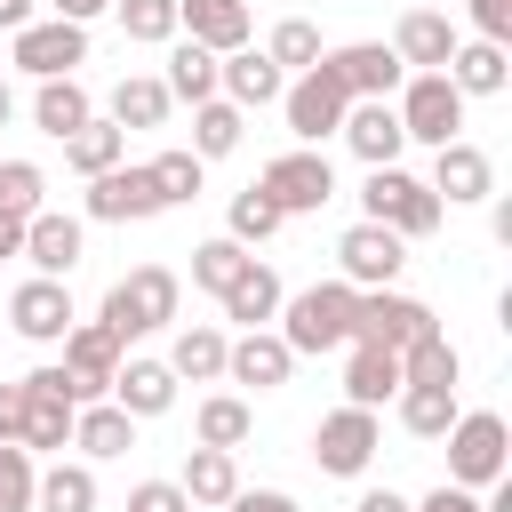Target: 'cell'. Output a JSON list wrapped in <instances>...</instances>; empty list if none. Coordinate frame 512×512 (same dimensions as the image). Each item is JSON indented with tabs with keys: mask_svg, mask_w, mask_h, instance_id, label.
<instances>
[{
	"mask_svg": "<svg viewBox=\"0 0 512 512\" xmlns=\"http://www.w3.org/2000/svg\"><path fill=\"white\" fill-rule=\"evenodd\" d=\"M240 264H248V248H240L232 232H216V240H200V248H192V288L224 296V288L240 280Z\"/></svg>",
	"mask_w": 512,
	"mask_h": 512,
	"instance_id": "f35d334b",
	"label": "cell"
},
{
	"mask_svg": "<svg viewBox=\"0 0 512 512\" xmlns=\"http://www.w3.org/2000/svg\"><path fill=\"white\" fill-rule=\"evenodd\" d=\"M456 40H464V32H456L440 8H408V16L392 24V56H400L408 72H440V64L456 56Z\"/></svg>",
	"mask_w": 512,
	"mask_h": 512,
	"instance_id": "44dd1931",
	"label": "cell"
},
{
	"mask_svg": "<svg viewBox=\"0 0 512 512\" xmlns=\"http://www.w3.org/2000/svg\"><path fill=\"white\" fill-rule=\"evenodd\" d=\"M280 296H288V288H280V272L248 256V264H240V280H232L216 304H224V320H240V328H264V320L280 312Z\"/></svg>",
	"mask_w": 512,
	"mask_h": 512,
	"instance_id": "484cf974",
	"label": "cell"
},
{
	"mask_svg": "<svg viewBox=\"0 0 512 512\" xmlns=\"http://www.w3.org/2000/svg\"><path fill=\"white\" fill-rule=\"evenodd\" d=\"M176 272L168 264H136V272H120L112 288H104V304H96V320L120 336V344H136V336H152V328H168L176 320Z\"/></svg>",
	"mask_w": 512,
	"mask_h": 512,
	"instance_id": "7a4b0ae2",
	"label": "cell"
},
{
	"mask_svg": "<svg viewBox=\"0 0 512 512\" xmlns=\"http://www.w3.org/2000/svg\"><path fill=\"white\" fill-rule=\"evenodd\" d=\"M392 112H400L408 144H448V136H464V96H456L448 72H408V80L392 88Z\"/></svg>",
	"mask_w": 512,
	"mask_h": 512,
	"instance_id": "8992f818",
	"label": "cell"
},
{
	"mask_svg": "<svg viewBox=\"0 0 512 512\" xmlns=\"http://www.w3.org/2000/svg\"><path fill=\"white\" fill-rule=\"evenodd\" d=\"M72 448H80L88 464H112V456L136 448V416H128L120 400H80V408H72Z\"/></svg>",
	"mask_w": 512,
	"mask_h": 512,
	"instance_id": "7402d4cb",
	"label": "cell"
},
{
	"mask_svg": "<svg viewBox=\"0 0 512 512\" xmlns=\"http://www.w3.org/2000/svg\"><path fill=\"white\" fill-rule=\"evenodd\" d=\"M176 488H184V504H232V488H240L232 448H200V440H192V456H184Z\"/></svg>",
	"mask_w": 512,
	"mask_h": 512,
	"instance_id": "f546056e",
	"label": "cell"
},
{
	"mask_svg": "<svg viewBox=\"0 0 512 512\" xmlns=\"http://www.w3.org/2000/svg\"><path fill=\"white\" fill-rule=\"evenodd\" d=\"M352 304H360V288L352 280H312V288H296V296H280V344L304 360V352H336V344H352Z\"/></svg>",
	"mask_w": 512,
	"mask_h": 512,
	"instance_id": "6da1fadb",
	"label": "cell"
},
{
	"mask_svg": "<svg viewBox=\"0 0 512 512\" xmlns=\"http://www.w3.org/2000/svg\"><path fill=\"white\" fill-rule=\"evenodd\" d=\"M440 72L456 80V96H504L512 56H504V40H456V56H448Z\"/></svg>",
	"mask_w": 512,
	"mask_h": 512,
	"instance_id": "d4e9b609",
	"label": "cell"
},
{
	"mask_svg": "<svg viewBox=\"0 0 512 512\" xmlns=\"http://www.w3.org/2000/svg\"><path fill=\"white\" fill-rule=\"evenodd\" d=\"M360 216H368V224H392L400 240H424V232H440V192L392 160V168H368V184H360Z\"/></svg>",
	"mask_w": 512,
	"mask_h": 512,
	"instance_id": "3957f363",
	"label": "cell"
},
{
	"mask_svg": "<svg viewBox=\"0 0 512 512\" xmlns=\"http://www.w3.org/2000/svg\"><path fill=\"white\" fill-rule=\"evenodd\" d=\"M432 304L424 296H400V288H360L352 304V344H384V352H408L416 336H432Z\"/></svg>",
	"mask_w": 512,
	"mask_h": 512,
	"instance_id": "ba28073f",
	"label": "cell"
},
{
	"mask_svg": "<svg viewBox=\"0 0 512 512\" xmlns=\"http://www.w3.org/2000/svg\"><path fill=\"white\" fill-rule=\"evenodd\" d=\"M32 24V0H0V32H24Z\"/></svg>",
	"mask_w": 512,
	"mask_h": 512,
	"instance_id": "11a10c76",
	"label": "cell"
},
{
	"mask_svg": "<svg viewBox=\"0 0 512 512\" xmlns=\"http://www.w3.org/2000/svg\"><path fill=\"white\" fill-rule=\"evenodd\" d=\"M176 32L232 56V48H248V0H176Z\"/></svg>",
	"mask_w": 512,
	"mask_h": 512,
	"instance_id": "603a6c76",
	"label": "cell"
},
{
	"mask_svg": "<svg viewBox=\"0 0 512 512\" xmlns=\"http://www.w3.org/2000/svg\"><path fill=\"white\" fill-rule=\"evenodd\" d=\"M296 368V352L280 344V328H240V344H224V376L248 392H280Z\"/></svg>",
	"mask_w": 512,
	"mask_h": 512,
	"instance_id": "ffe728a7",
	"label": "cell"
},
{
	"mask_svg": "<svg viewBox=\"0 0 512 512\" xmlns=\"http://www.w3.org/2000/svg\"><path fill=\"white\" fill-rule=\"evenodd\" d=\"M24 256H32V272L72 280V264L88 256V224L64 216V208H40V216H24Z\"/></svg>",
	"mask_w": 512,
	"mask_h": 512,
	"instance_id": "ac0fdd59",
	"label": "cell"
},
{
	"mask_svg": "<svg viewBox=\"0 0 512 512\" xmlns=\"http://www.w3.org/2000/svg\"><path fill=\"white\" fill-rule=\"evenodd\" d=\"M32 512H96V472L56 456V464L32 480Z\"/></svg>",
	"mask_w": 512,
	"mask_h": 512,
	"instance_id": "d6a6232c",
	"label": "cell"
},
{
	"mask_svg": "<svg viewBox=\"0 0 512 512\" xmlns=\"http://www.w3.org/2000/svg\"><path fill=\"white\" fill-rule=\"evenodd\" d=\"M264 56H272L280 72H304V64H320V24H304V16H280V24H272V40H264Z\"/></svg>",
	"mask_w": 512,
	"mask_h": 512,
	"instance_id": "ab89813d",
	"label": "cell"
},
{
	"mask_svg": "<svg viewBox=\"0 0 512 512\" xmlns=\"http://www.w3.org/2000/svg\"><path fill=\"white\" fill-rule=\"evenodd\" d=\"M88 216L96 224H152V216H168V200H160V184H152V168H104V176H88Z\"/></svg>",
	"mask_w": 512,
	"mask_h": 512,
	"instance_id": "4fadbf2b",
	"label": "cell"
},
{
	"mask_svg": "<svg viewBox=\"0 0 512 512\" xmlns=\"http://www.w3.org/2000/svg\"><path fill=\"white\" fill-rule=\"evenodd\" d=\"M0 440H24V384H0Z\"/></svg>",
	"mask_w": 512,
	"mask_h": 512,
	"instance_id": "f907efd6",
	"label": "cell"
},
{
	"mask_svg": "<svg viewBox=\"0 0 512 512\" xmlns=\"http://www.w3.org/2000/svg\"><path fill=\"white\" fill-rule=\"evenodd\" d=\"M224 512H296V496H280V488H232Z\"/></svg>",
	"mask_w": 512,
	"mask_h": 512,
	"instance_id": "c3c4849f",
	"label": "cell"
},
{
	"mask_svg": "<svg viewBox=\"0 0 512 512\" xmlns=\"http://www.w3.org/2000/svg\"><path fill=\"white\" fill-rule=\"evenodd\" d=\"M376 448H384V424H376V408H328L320 424H312V464L328 472V480H360L368 464H376Z\"/></svg>",
	"mask_w": 512,
	"mask_h": 512,
	"instance_id": "5b68a950",
	"label": "cell"
},
{
	"mask_svg": "<svg viewBox=\"0 0 512 512\" xmlns=\"http://www.w3.org/2000/svg\"><path fill=\"white\" fill-rule=\"evenodd\" d=\"M344 104H352V96H344V80H336L328 64H304V72L280 88V112H288V136H296V144L336 136V128H344Z\"/></svg>",
	"mask_w": 512,
	"mask_h": 512,
	"instance_id": "9c48e42d",
	"label": "cell"
},
{
	"mask_svg": "<svg viewBox=\"0 0 512 512\" xmlns=\"http://www.w3.org/2000/svg\"><path fill=\"white\" fill-rule=\"evenodd\" d=\"M368 168H392L400 160V144H408V128H400V112H392V96H352L344 104V128H336Z\"/></svg>",
	"mask_w": 512,
	"mask_h": 512,
	"instance_id": "e0dca14e",
	"label": "cell"
},
{
	"mask_svg": "<svg viewBox=\"0 0 512 512\" xmlns=\"http://www.w3.org/2000/svg\"><path fill=\"white\" fill-rule=\"evenodd\" d=\"M256 192H272V208H280V216H320V208L336 200V168H328V152H320V144H296V152L264 160Z\"/></svg>",
	"mask_w": 512,
	"mask_h": 512,
	"instance_id": "52a82bcc",
	"label": "cell"
},
{
	"mask_svg": "<svg viewBox=\"0 0 512 512\" xmlns=\"http://www.w3.org/2000/svg\"><path fill=\"white\" fill-rule=\"evenodd\" d=\"M456 376H464V352L432 328V336H416L408 352H400V384H448L456 392Z\"/></svg>",
	"mask_w": 512,
	"mask_h": 512,
	"instance_id": "8d00e7d4",
	"label": "cell"
},
{
	"mask_svg": "<svg viewBox=\"0 0 512 512\" xmlns=\"http://www.w3.org/2000/svg\"><path fill=\"white\" fill-rule=\"evenodd\" d=\"M392 392H400V352L352 344V360H344V400H352V408H384Z\"/></svg>",
	"mask_w": 512,
	"mask_h": 512,
	"instance_id": "4316f807",
	"label": "cell"
},
{
	"mask_svg": "<svg viewBox=\"0 0 512 512\" xmlns=\"http://www.w3.org/2000/svg\"><path fill=\"white\" fill-rule=\"evenodd\" d=\"M32 480H40L32 448L24 440H0V512H32Z\"/></svg>",
	"mask_w": 512,
	"mask_h": 512,
	"instance_id": "ee69618b",
	"label": "cell"
},
{
	"mask_svg": "<svg viewBox=\"0 0 512 512\" xmlns=\"http://www.w3.org/2000/svg\"><path fill=\"white\" fill-rule=\"evenodd\" d=\"M104 8H112V0H56V16H64V24H96Z\"/></svg>",
	"mask_w": 512,
	"mask_h": 512,
	"instance_id": "f5cc1de1",
	"label": "cell"
},
{
	"mask_svg": "<svg viewBox=\"0 0 512 512\" xmlns=\"http://www.w3.org/2000/svg\"><path fill=\"white\" fill-rule=\"evenodd\" d=\"M80 120H96V104H88V88H80L72 72H56V80H40V96H32V128L64 144V136L80 128Z\"/></svg>",
	"mask_w": 512,
	"mask_h": 512,
	"instance_id": "83f0119b",
	"label": "cell"
},
{
	"mask_svg": "<svg viewBox=\"0 0 512 512\" xmlns=\"http://www.w3.org/2000/svg\"><path fill=\"white\" fill-rule=\"evenodd\" d=\"M280 224H288V216L272 208V192H256V184H248V192H232V240H240V248H256V240H272Z\"/></svg>",
	"mask_w": 512,
	"mask_h": 512,
	"instance_id": "7bdbcfd3",
	"label": "cell"
},
{
	"mask_svg": "<svg viewBox=\"0 0 512 512\" xmlns=\"http://www.w3.org/2000/svg\"><path fill=\"white\" fill-rule=\"evenodd\" d=\"M168 104H176V96H168L152 72H128V80L112 88V112H104V120H112V128H160Z\"/></svg>",
	"mask_w": 512,
	"mask_h": 512,
	"instance_id": "836d02e7",
	"label": "cell"
},
{
	"mask_svg": "<svg viewBox=\"0 0 512 512\" xmlns=\"http://www.w3.org/2000/svg\"><path fill=\"white\" fill-rule=\"evenodd\" d=\"M248 432H256V416H248L240 392H208L200 416H192V440H200V448H240Z\"/></svg>",
	"mask_w": 512,
	"mask_h": 512,
	"instance_id": "e575fe53",
	"label": "cell"
},
{
	"mask_svg": "<svg viewBox=\"0 0 512 512\" xmlns=\"http://www.w3.org/2000/svg\"><path fill=\"white\" fill-rule=\"evenodd\" d=\"M8 256H24V216L0 208V264H8Z\"/></svg>",
	"mask_w": 512,
	"mask_h": 512,
	"instance_id": "db71d44e",
	"label": "cell"
},
{
	"mask_svg": "<svg viewBox=\"0 0 512 512\" xmlns=\"http://www.w3.org/2000/svg\"><path fill=\"white\" fill-rule=\"evenodd\" d=\"M464 16H472L480 40H504L512 48V0H464Z\"/></svg>",
	"mask_w": 512,
	"mask_h": 512,
	"instance_id": "bcb514c9",
	"label": "cell"
},
{
	"mask_svg": "<svg viewBox=\"0 0 512 512\" xmlns=\"http://www.w3.org/2000/svg\"><path fill=\"white\" fill-rule=\"evenodd\" d=\"M8 64L32 72V80H56V72H80L88 64V24H64V16H32L24 32H8Z\"/></svg>",
	"mask_w": 512,
	"mask_h": 512,
	"instance_id": "30bf717a",
	"label": "cell"
},
{
	"mask_svg": "<svg viewBox=\"0 0 512 512\" xmlns=\"http://www.w3.org/2000/svg\"><path fill=\"white\" fill-rule=\"evenodd\" d=\"M432 192H440V208H472V200L496 192V160L480 144L448 136V144H432Z\"/></svg>",
	"mask_w": 512,
	"mask_h": 512,
	"instance_id": "9a60e30c",
	"label": "cell"
},
{
	"mask_svg": "<svg viewBox=\"0 0 512 512\" xmlns=\"http://www.w3.org/2000/svg\"><path fill=\"white\" fill-rule=\"evenodd\" d=\"M440 440H448V480H456V488H488V480H504L512 424H504L496 408H456V424H448Z\"/></svg>",
	"mask_w": 512,
	"mask_h": 512,
	"instance_id": "277c9868",
	"label": "cell"
},
{
	"mask_svg": "<svg viewBox=\"0 0 512 512\" xmlns=\"http://www.w3.org/2000/svg\"><path fill=\"white\" fill-rule=\"evenodd\" d=\"M104 400H120L136 424H144V416H168V408H176V368H168V360H120V376H112Z\"/></svg>",
	"mask_w": 512,
	"mask_h": 512,
	"instance_id": "cb8c5ba5",
	"label": "cell"
},
{
	"mask_svg": "<svg viewBox=\"0 0 512 512\" xmlns=\"http://www.w3.org/2000/svg\"><path fill=\"white\" fill-rule=\"evenodd\" d=\"M392 400H400V424H408L416 440H440V432L456 424V392H448V384H400Z\"/></svg>",
	"mask_w": 512,
	"mask_h": 512,
	"instance_id": "74e56055",
	"label": "cell"
},
{
	"mask_svg": "<svg viewBox=\"0 0 512 512\" xmlns=\"http://www.w3.org/2000/svg\"><path fill=\"white\" fill-rule=\"evenodd\" d=\"M400 264H408V240H400L392 224H368V216H360V224L336 240V280H352V288H392Z\"/></svg>",
	"mask_w": 512,
	"mask_h": 512,
	"instance_id": "7c38bea8",
	"label": "cell"
},
{
	"mask_svg": "<svg viewBox=\"0 0 512 512\" xmlns=\"http://www.w3.org/2000/svg\"><path fill=\"white\" fill-rule=\"evenodd\" d=\"M128 512H192V504H184L176 480H136V488H128Z\"/></svg>",
	"mask_w": 512,
	"mask_h": 512,
	"instance_id": "7dc6e473",
	"label": "cell"
},
{
	"mask_svg": "<svg viewBox=\"0 0 512 512\" xmlns=\"http://www.w3.org/2000/svg\"><path fill=\"white\" fill-rule=\"evenodd\" d=\"M128 160V128H112V120H80L72 136H64V168L72 176H104V168H120Z\"/></svg>",
	"mask_w": 512,
	"mask_h": 512,
	"instance_id": "4dcf8cb0",
	"label": "cell"
},
{
	"mask_svg": "<svg viewBox=\"0 0 512 512\" xmlns=\"http://www.w3.org/2000/svg\"><path fill=\"white\" fill-rule=\"evenodd\" d=\"M40 192H48L40 160H0V208L8 216H40Z\"/></svg>",
	"mask_w": 512,
	"mask_h": 512,
	"instance_id": "f6af8a7d",
	"label": "cell"
},
{
	"mask_svg": "<svg viewBox=\"0 0 512 512\" xmlns=\"http://www.w3.org/2000/svg\"><path fill=\"white\" fill-rule=\"evenodd\" d=\"M240 128H248V112H240V104H224V96L192 104V152H200V160H224V152H240Z\"/></svg>",
	"mask_w": 512,
	"mask_h": 512,
	"instance_id": "d590c367",
	"label": "cell"
},
{
	"mask_svg": "<svg viewBox=\"0 0 512 512\" xmlns=\"http://www.w3.org/2000/svg\"><path fill=\"white\" fill-rule=\"evenodd\" d=\"M280 88H288V72H280L264 48H232V56H216V96H224V104H240V112L280 104Z\"/></svg>",
	"mask_w": 512,
	"mask_h": 512,
	"instance_id": "d6986e66",
	"label": "cell"
},
{
	"mask_svg": "<svg viewBox=\"0 0 512 512\" xmlns=\"http://www.w3.org/2000/svg\"><path fill=\"white\" fill-rule=\"evenodd\" d=\"M72 320H80V312H72V288L48 280V272H32V280L8 296V328H16L24 344H64Z\"/></svg>",
	"mask_w": 512,
	"mask_h": 512,
	"instance_id": "5bb4252c",
	"label": "cell"
},
{
	"mask_svg": "<svg viewBox=\"0 0 512 512\" xmlns=\"http://www.w3.org/2000/svg\"><path fill=\"white\" fill-rule=\"evenodd\" d=\"M120 360H128V344L104 328V320H72L64 328V376H72V400H104L112 392V376H120Z\"/></svg>",
	"mask_w": 512,
	"mask_h": 512,
	"instance_id": "8fae6325",
	"label": "cell"
},
{
	"mask_svg": "<svg viewBox=\"0 0 512 512\" xmlns=\"http://www.w3.org/2000/svg\"><path fill=\"white\" fill-rule=\"evenodd\" d=\"M224 328H208V320H192V328H176V344H168V368H176V384H216L224 376Z\"/></svg>",
	"mask_w": 512,
	"mask_h": 512,
	"instance_id": "f1b7e54d",
	"label": "cell"
},
{
	"mask_svg": "<svg viewBox=\"0 0 512 512\" xmlns=\"http://www.w3.org/2000/svg\"><path fill=\"white\" fill-rule=\"evenodd\" d=\"M416 512H480V488H456V480H440V488H432Z\"/></svg>",
	"mask_w": 512,
	"mask_h": 512,
	"instance_id": "681fc988",
	"label": "cell"
},
{
	"mask_svg": "<svg viewBox=\"0 0 512 512\" xmlns=\"http://www.w3.org/2000/svg\"><path fill=\"white\" fill-rule=\"evenodd\" d=\"M320 64L344 80V96H392L408 80V64L392 56V40H352V48H320Z\"/></svg>",
	"mask_w": 512,
	"mask_h": 512,
	"instance_id": "2e32d148",
	"label": "cell"
},
{
	"mask_svg": "<svg viewBox=\"0 0 512 512\" xmlns=\"http://www.w3.org/2000/svg\"><path fill=\"white\" fill-rule=\"evenodd\" d=\"M144 168H152V184H160V200H168V208L200 200V176H208V160H200V152H160V160H144Z\"/></svg>",
	"mask_w": 512,
	"mask_h": 512,
	"instance_id": "60d3db41",
	"label": "cell"
},
{
	"mask_svg": "<svg viewBox=\"0 0 512 512\" xmlns=\"http://www.w3.org/2000/svg\"><path fill=\"white\" fill-rule=\"evenodd\" d=\"M16 120V88H8V72H0V128Z\"/></svg>",
	"mask_w": 512,
	"mask_h": 512,
	"instance_id": "9f6ffc18",
	"label": "cell"
},
{
	"mask_svg": "<svg viewBox=\"0 0 512 512\" xmlns=\"http://www.w3.org/2000/svg\"><path fill=\"white\" fill-rule=\"evenodd\" d=\"M160 88H168L176 104H208V96H216V48H200V40H176V48H168V72H160Z\"/></svg>",
	"mask_w": 512,
	"mask_h": 512,
	"instance_id": "1f68e13d",
	"label": "cell"
},
{
	"mask_svg": "<svg viewBox=\"0 0 512 512\" xmlns=\"http://www.w3.org/2000/svg\"><path fill=\"white\" fill-rule=\"evenodd\" d=\"M112 16H120V32L144 40V48L176 40V0H112Z\"/></svg>",
	"mask_w": 512,
	"mask_h": 512,
	"instance_id": "b9f144b4",
	"label": "cell"
},
{
	"mask_svg": "<svg viewBox=\"0 0 512 512\" xmlns=\"http://www.w3.org/2000/svg\"><path fill=\"white\" fill-rule=\"evenodd\" d=\"M352 512H416V504H408L400 488H360V504H352Z\"/></svg>",
	"mask_w": 512,
	"mask_h": 512,
	"instance_id": "816d5d0a",
	"label": "cell"
}]
</instances>
